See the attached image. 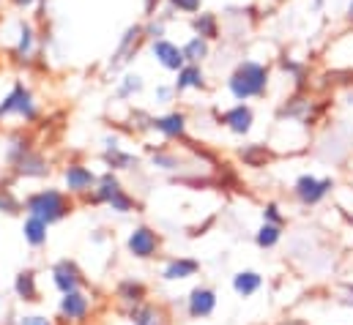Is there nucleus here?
<instances>
[{"instance_id": "obj_3", "label": "nucleus", "mask_w": 353, "mask_h": 325, "mask_svg": "<svg viewBox=\"0 0 353 325\" xmlns=\"http://www.w3.org/2000/svg\"><path fill=\"white\" fill-rule=\"evenodd\" d=\"M39 115H41V107L25 82H14V87L0 98V120L17 118L25 123H36Z\"/></svg>"}, {"instance_id": "obj_18", "label": "nucleus", "mask_w": 353, "mask_h": 325, "mask_svg": "<svg viewBox=\"0 0 353 325\" xmlns=\"http://www.w3.org/2000/svg\"><path fill=\"white\" fill-rule=\"evenodd\" d=\"M176 93H186V90H205L208 87V77L203 72L200 63H183L176 72Z\"/></svg>"}, {"instance_id": "obj_22", "label": "nucleus", "mask_w": 353, "mask_h": 325, "mask_svg": "<svg viewBox=\"0 0 353 325\" xmlns=\"http://www.w3.org/2000/svg\"><path fill=\"white\" fill-rule=\"evenodd\" d=\"M181 50H183V58H186V63H205L208 58H211V41H205V39H200V36H189L183 44H181Z\"/></svg>"}, {"instance_id": "obj_28", "label": "nucleus", "mask_w": 353, "mask_h": 325, "mask_svg": "<svg viewBox=\"0 0 353 325\" xmlns=\"http://www.w3.org/2000/svg\"><path fill=\"white\" fill-rule=\"evenodd\" d=\"M173 19V11L168 8L165 14H154V17H145L143 22V33L148 41H157V39H165L168 36V22Z\"/></svg>"}, {"instance_id": "obj_31", "label": "nucleus", "mask_w": 353, "mask_h": 325, "mask_svg": "<svg viewBox=\"0 0 353 325\" xmlns=\"http://www.w3.org/2000/svg\"><path fill=\"white\" fill-rule=\"evenodd\" d=\"M282 238V224H271V222H263V227L258 230L255 235V244L261 249H274Z\"/></svg>"}, {"instance_id": "obj_20", "label": "nucleus", "mask_w": 353, "mask_h": 325, "mask_svg": "<svg viewBox=\"0 0 353 325\" xmlns=\"http://www.w3.org/2000/svg\"><path fill=\"white\" fill-rule=\"evenodd\" d=\"M200 271V262L192 260V257H173L168 260V265L162 268V279L165 282H181V279H189Z\"/></svg>"}, {"instance_id": "obj_5", "label": "nucleus", "mask_w": 353, "mask_h": 325, "mask_svg": "<svg viewBox=\"0 0 353 325\" xmlns=\"http://www.w3.org/2000/svg\"><path fill=\"white\" fill-rule=\"evenodd\" d=\"M159 246H162L159 233L151 230V227H145V224L134 227V230L129 233V238H126V251H129L134 260H151V257H157Z\"/></svg>"}, {"instance_id": "obj_25", "label": "nucleus", "mask_w": 353, "mask_h": 325, "mask_svg": "<svg viewBox=\"0 0 353 325\" xmlns=\"http://www.w3.org/2000/svg\"><path fill=\"white\" fill-rule=\"evenodd\" d=\"M261 287H263V276H261L258 271H239V273L233 276V290H236L241 298L255 295Z\"/></svg>"}, {"instance_id": "obj_29", "label": "nucleus", "mask_w": 353, "mask_h": 325, "mask_svg": "<svg viewBox=\"0 0 353 325\" xmlns=\"http://www.w3.org/2000/svg\"><path fill=\"white\" fill-rule=\"evenodd\" d=\"M129 317H132V323L134 325H168L165 323L162 309L154 306V304H140V306L129 309Z\"/></svg>"}, {"instance_id": "obj_24", "label": "nucleus", "mask_w": 353, "mask_h": 325, "mask_svg": "<svg viewBox=\"0 0 353 325\" xmlns=\"http://www.w3.org/2000/svg\"><path fill=\"white\" fill-rule=\"evenodd\" d=\"M101 159H104V164L110 167V169H134L137 164H140V159L134 156V154H129V151H123L121 145H112V148H104V154H101Z\"/></svg>"}, {"instance_id": "obj_1", "label": "nucleus", "mask_w": 353, "mask_h": 325, "mask_svg": "<svg viewBox=\"0 0 353 325\" xmlns=\"http://www.w3.org/2000/svg\"><path fill=\"white\" fill-rule=\"evenodd\" d=\"M268 82H271V69L268 63H261V61H239L236 69L230 72L228 77V90L236 101H250V98H261L268 90Z\"/></svg>"}, {"instance_id": "obj_30", "label": "nucleus", "mask_w": 353, "mask_h": 325, "mask_svg": "<svg viewBox=\"0 0 353 325\" xmlns=\"http://www.w3.org/2000/svg\"><path fill=\"white\" fill-rule=\"evenodd\" d=\"M239 156L244 159V164H250V167H263L271 159V151L265 145H261V143H252V145H244L239 151Z\"/></svg>"}, {"instance_id": "obj_27", "label": "nucleus", "mask_w": 353, "mask_h": 325, "mask_svg": "<svg viewBox=\"0 0 353 325\" xmlns=\"http://www.w3.org/2000/svg\"><path fill=\"white\" fill-rule=\"evenodd\" d=\"M143 90H145V80L134 72H126L121 80L115 82V98H121V101H129V98L140 96Z\"/></svg>"}, {"instance_id": "obj_16", "label": "nucleus", "mask_w": 353, "mask_h": 325, "mask_svg": "<svg viewBox=\"0 0 353 325\" xmlns=\"http://www.w3.org/2000/svg\"><path fill=\"white\" fill-rule=\"evenodd\" d=\"M216 309V293L211 287H194L186 298V312L192 320H205Z\"/></svg>"}, {"instance_id": "obj_14", "label": "nucleus", "mask_w": 353, "mask_h": 325, "mask_svg": "<svg viewBox=\"0 0 353 325\" xmlns=\"http://www.w3.org/2000/svg\"><path fill=\"white\" fill-rule=\"evenodd\" d=\"M189 28H192V33L194 36H200V39H205V41H219L222 39V22H219V14L216 11H197V14H192L189 17Z\"/></svg>"}, {"instance_id": "obj_9", "label": "nucleus", "mask_w": 353, "mask_h": 325, "mask_svg": "<svg viewBox=\"0 0 353 325\" xmlns=\"http://www.w3.org/2000/svg\"><path fill=\"white\" fill-rule=\"evenodd\" d=\"M96 180H99V175H96L90 167H85V164L69 162L66 167H63V183H66L69 194H80V197H85V194L93 191Z\"/></svg>"}, {"instance_id": "obj_21", "label": "nucleus", "mask_w": 353, "mask_h": 325, "mask_svg": "<svg viewBox=\"0 0 353 325\" xmlns=\"http://www.w3.org/2000/svg\"><path fill=\"white\" fill-rule=\"evenodd\" d=\"M14 293H17V298L25 301V304L39 301V279H36V271H33V268H25V271L17 273V279H14Z\"/></svg>"}, {"instance_id": "obj_17", "label": "nucleus", "mask_w": 353, "mask_h": 325, "mask_svg": "<svg viewBox=\"0 0 353 325\" xmlns=\"http://www.w3.org/2000/svg\"><path fill=\"white\" fill-rule=\"evenodd\" d=\"M121 189H123V186H121V180H118L115 169H107L104 175H99V180H96L93 191L85 194V202H93V205H107V202H110Z\"/></svg>"}, {"instance_id": "obj_6", "label": "nucleus", "mask_w": 353, "mask_h": 325, "mask_svg": "<svg viewBox=\"0 0 353 325\" xmlns=\"http://www.w3.org/2000/svg\"><path fill=\"white\" fill-rule=\"evenodd\" d=\"M332 189H334L332 178H315V175H301L293 183V194H296V200L301 205H318Z\"/></svg>"}, {"instance_id": "obj_38", "label": "nucleus", "mask_w": 353, "mask_h": 325, "mask_svg": "<svg viewBox=\"0 0 353 325\" xmlns=\"http://www.w3.org/2000/svg\"><path fill=\"white\" fill-rule=\"evenodd\" d=\"M176 85H157L154 87V101L157 104H173V98H176Z\"/></svg>"}, {"instance_id": "obj_42", "label": "nucleus", "mask_w": 353, "mask_h": 325, "mask_svg": "<svg viewBox=\"0 0 353 325\" xmlns=\"http://www.w3.org/2000/svg\"><path fill=\"white\" fill-rule=\"evenodd\" d=\"M165 0H143V14L145 17H154V14H159V6H162Z\"/></svg>"}, {"instance_id": "obj_8", "label": "nucleus", "mask_w": 353, "mask_h": 325, "mask_svg": "<svg viewBox=\"0 0 353 325\" xmlns=\"http://www.w3.org/2000/svg\"><path fill=\"white\" fill-rule=\"evenodd\" d=\"M52 284L58 287L61 295H66V293L83 290L85 287V276H83V271L77 268L74 260H58L52 265Z\"/></svg>"}, {"instance_id": "obj_4", "label": "nucleus", "mask_w": 353, "mask_h": 325, "mask_svg": "<svg viewBox=\"0 0 353 325\" xmlns=\"http://www.w3.org/2000/svg\"><path fill=\"white\" fill-rule=\"evenodd\" d=\"M143 41H148L145 33H143V22L129 25V28L121 33V39H118V44H115V50H112V55H110V61H107V72H121L123 66H129L132 58L140 52Z\"/></svg>"}, {"instance_id": "obj_39", "label": "nucleus", "mask_w": 353, "mask_h": 325, "mask_svg": "<svg viewBox=\"0 0 353 325\" xmlns=\"http://www.w3.org/2000/svg\"><path fill=\"white\" fill-rule=\"evenodd\" d=\"M263 222H271V224H285V216L279 213V205L276 202H268L263 208Z\"/></svg>"}, {"instance_id": "obj_43", "label": "nucleus", "mask_w": 353, "mask_h": 325, "mask_svg": "<svg viewBox=\"0 0 353 325\" xmlns=\"http://www.w3.org/2000/svg\"><path fill=\"white\" fill-rule=\"evenodd\" d=\"M345 19H348V25L353 28V0H348V8H345Z\"/></svg>"}, {"instance_id": "obj_34", "label": "nucleus", "mask_w": 353, "mask_h": 325, "mask_svg": "<svg viewBox=\"0 0 353 325\" xmlns=\"http://www.w3.org/2000/svg\"><path fill=\"white\" fill-rule=\"evenodd\" d=\"M33 145H30V137H25V134H14L11 140H8V148H6V162L11 164L14 159H19L25 151H30Z\"/></svg>"}, {"instance_id": "obj_37", "label": "nucleus", "mask_w": 353, "mask_h": 325, "mask_svg": "<svg viewBox=\"0 0 353 325\" xmlns=\"http://www.w3.org/2000/svg\"><path fill=\"white\" fill-rule=\"evenodd\" d=\"M132 129H137V132H154V115H148V112H143V109H134V115H132Z\"/></svg>"}, {"instance_id": "obj_35", "label": "nucleus", "mask_w": 353, "mask_h": 325, "mask_svg": "<svg viewBox=\"0 0 353 325\" xmlns=\"http://www.w3.org/2000/svg\"><path fill=\"white\" fill-rule=\"evenodd\" d=\"M165 6L173 11V14H197L203 11V0H165Z\"/></svg>"}, {"instance_id": "obj_15", "label": "nucleus", "mask_w": 353, "mask_h": 325, "mask_svg": "<svg viewBox=\"0 0 353 325\" xmlns=\"http://www.w3.org/2000/svg\"><path fill=\"white\" fill-rule=\"evenodd\" d=\"M36 44H39V30L30 19H19L17 22V44H14V58L28 63L36 55Z\"/></svg>"}, {"instance_id": "obj_44", "label": "nucleus", "mask_w": 353, "mask_h": 325, "mask_svg": "<svg viewBox=\"0 0 353 325\" xmlns=\"http://www.w3.org/2000/svg\"><path fill=\"white\" fill-rule=\"evenodd\" d=\"M312 6H315V8L321 11V8H323V0H312Z\"/></svg>"}, {"instance_id": "obj_11", "label": "nucleus", "mask_w": 353, "mask_h": 325, "mask_svg": "<svg viewBox=\"0 0 353 325\" xmlns=\"http://www.w3.org/2000/svg\"><path fill=\"white\" fill-rule=\"evenodd\" d=\"M11 169H14L17 178H47V175H50V162L44 159L41 151L30 148V151H25L19 159L11 162Z\"/></svg>"}, {"instance_id": "obj_33", "label": "nucleus", "mask_w": 353, "mask_h": 325, "mask_svg": "<svg viewBox=\"0 0 353 325\" xmlns=\"http://www.w3.org/2000/svg\"><path fill=\"white\" fill-rule=\"evenodd\" d=\"M151 164H154L157 169H168V172H173V169L181 167V159H178V154H173V151L159 148V151L151 154Z\"/></svg>"}, {"instance_id": "obj_7", "label": "nucleus", "mask_w": 353, "mask_h": 325, "mask_svg": "<svg viewBox=\"0 0 353 325\" xmlns=\"http://www.w3.org/2000/svg\"><path fill=\"white\" fill-rule=\"evenodd\" d=\"M219 123L236 134V137H247L252 132V123H255V109L247 104V101H239L233 107H228L225 112H219Z\"/></svg>"}, {"instance_id": "obj_40", "label": "nucleus", "mask_w": 353, "mask_h": 325, "mask_svg": "<svg viewBox=\"0 0 353 325\" xmlns=\"http://www.w3.org/2000/svg\"><path fill=\"white\" fill-rule=\"evenodd\" d=\"M17 11H30V8H44L47 0H8Z\"/></svg>"}, {"instance_id": "obj_2", "label": "nucleus", "mask_w": 353, "mask_h": 325, "mask_svg": "<svg viewBox=\"0 0 353 325\" xmlns=\"http://www.w3.org/2000/svg\"><path fill=\"white\" fill-rule=\"evenodd\" d=\"M25 211L30 216H39L44 219L47 224H58L63 222L69 213H72V200L61 191V189H41V191H33L25 197Z\"/></svg>"}, {"instance_id": "obj_13", "label": "nucleus", "mask_w": 353, "mask_h": 325, "mask_svg": "<svg viewBox=\"0 0 353 325\" xmlns=\"http://www.w3.org/2000/svg\"><path fill=\"white\" fill-rule=\"evenodd\" d=\"M58 312L63 320L69 323H83L90 315V298L85 290H74V293H66L58 304Z\"/></svg>"}, {"instance_id": "obj_10", "label": "nucleus", "mask_w": 353, "mask_h": 325, "mask_svg": "<svg viewBox=\"0 0 353 325\" xmlns=\"http://www.w3.org/2000/svg\"><path fill=\"white\" fill-rule=\"evenodd\" d=\"M151 58L165 69V72H170V74H176L178 69L186 63V58H183V50L178 47L176 41H170L168 36L165 39H157V41H151Z\"/></svg>"}, {"instance_id": "obj_12", "label": "nucleus", "mask_w": 353, "mask_h": 325, "mask_svg": "<svg viewBox=\"0 0 353 325\" xmlns=\"http://www.w3.org/2000/svg\"><path fill=\"white\" fill-rule=\"evenodd\" d=\"M189 129V118L181 109H170L165 115H154V132L162 134L165 140H183Z\"/></svg>"}, {"instance_id": "obj_41", "label": "nucleus", "mask_w": 353, "mask_h": 325, "mask_svg": "<svg viewBox=\"0 0 353 325\" xmlns=\"http://www.w3.org/2000/svg\"><path fill=\"white\" fill-rule=\"evenodd\" d=\"M17 325H55L50 317H44V315H25V317H19Z\"/></svg>"}, {"instance_id": "obj_26", "label": "nucleus", "mask_w": 353, "mask_h": 325, "mask_svg": "<svg viewBox=\"0 0 353 325\" xmlns=\"http://www.w3.org/2000/svg\"><path fill=\"white\" fill-rule=\"evenodd\" d=\"M47 230H50V224H47L44 219L28 213V219H25V224H22V235H25V241L33 246V249L47 244Z\"/></svg>"}, {"instance_id": "obj_32", "label": "nucleus", "mask_w": 353, "mask_h": 325, "mask_svg": "<svg viewBox=\"0 0 353 325\" xmlns=\"http://www.w3.org/2000/svg\"><path fill=\"white\" fill-rule=\"evenodd\" d=\"M107 208L115 211V213H132V211H137V200H134L126 189H121V191L107 202Z\"/></svg>"}, {"instance_id": "obj_36", "label": "nucleus", "mask_w": 353, "mask_h": 325, "mask_svg": "<svg viewBox=\"0 0 353 325\" xmlns=\"http://www.w3.org/2000/svg\"><path fill=\"white\" fill-rule=\"evenodd\" d=\"M19 208H22V202L17 200V194L11 189H3L0 186V213L14 216V213H19Z\"/></svg>"}, {"instance_id": "obj_23", "label": "nucleus", "mask_w": 353, "mask_h": 325, "mask_svg": "<svg viewBox=\"0 0 353 325\" xmlns=\"http://www.w3.org/2000/svg\"><path fill=\"white\" fill-rule=\"evenodd\" d=\"M312 109H315V104H312V98H310V96H293L290 101H285V104H282L279 118L310 120V118H312Z\"/></svg>"}, {"instance_id": "obj_19", "label": "nucleus", "mask_w": 353, "mask_h": 325, "mask_svg": "<svg viewBox=\"0 0 353 325\" xmlns=\"http://www.w3.org/2000/svg\"><path fill=\"white\" fill-rule=\"evenodd\" d=\"M115 295H118V301H121L126 309H134V306L145 304L148 287H145L143 282H134V279H123V282L115 287Z\"/></svg>"}]
</instances>
